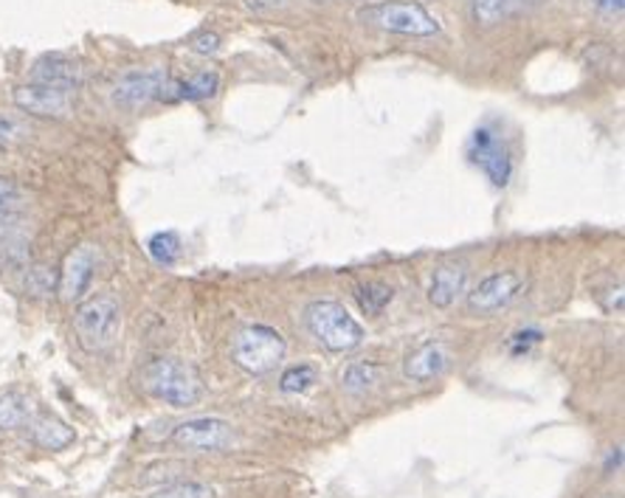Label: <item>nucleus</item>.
Instances as JSON below:
<instances>
[{
  "mask_svg": "<svg viewBox=\"0 0 625 498\" xmlns=\"http://www.w3.org/2000/svg\"><path fill=\"white\" fill-rule=\"evenodd\" d=\"M142 386L155 401L173 408H192L204 397V383L192 363L178 357H155L142 370Z\"/></svg>",
  "mask_w": 625,
  "mask_h": 498,
  "instance_id": "nucleus-1",
  "label": "nucleus"
},
{
  "mask_svg": "<svg viewBox=\"0 0 625 498\" xmlns=\"http://www.w3.org/2000/svg\"><path fill=\"white\" fill-rule=\"evenodd\" d=\"M304 324H308L310 335L330 352H353L366 339L364 326L350 315V310L338 302H330V299L308 304Z\"/></svg>",
  "mask_w": 625,
  "mask_h": 498,
  "instance_id": "nucleus-2",
  "label": "nucleus"
},
{
  "mask_svg": "<svg viewBox=\"0 0 625 498\" xmlns=\"http://www.w3.org/2000/svg\"><path fill=\"white\" fill-rule=\"evenodd\" d=\"M74 332L85 352L111 350L122 332V308L116 299L107 293L82 299L80 308L74 310Z\"/></svg>",
  "mask_w": 625,
  "mask_h": 498,
  "instance_id": "nucleus-3",
  "label": "nucleus"
},
{
  "mask_svg": "<svg viewBox=\"0 0 625 498\" xmlns=\"http://www.w3.org/2000/svg\"><path fill=\"white\" fill-rule=\"evenodd\" d=\"M288 344L282 339V332L273 330L268 324H251L242 326L231 341V357L248 375H271L277 370L282 357H285Z\"/></svg>",
  "mask_w": 625,
  "mask_h": 498,
  "instance_id": "nucleus-4",
  "label": "nucleus"
},
{
  "mask_svg": "<svg viewBox=\"0 0 625 498\" xmlns=\"http://www.w3.org/2000/svg\"><path fill=\"white\" fill-rule=\"evenodd\" d=\"M358 20L372 29L392 31V34H406V38H434L440 31L437 18L426 12L420 3L412 0H389V3H375L358 12Z\"/></svg>",
  "mask_w": 625,
  "mask_h": 498,
  "instance_id": "nucleus-5",
  "label": "nucleus"
},
{
  "mask_svg": "<svg viewBox=\"0 0 625 498\" xmlns=\"http://www.w3.org/2000/svg\"><path fill=\"white\" fill-rule=\"evenodd\" d=\"M468 155L488 175L493 186H508L510 178H513V155H510V147L496 129L479 127L471 136Z\"/></svg>",
  "mask_w": 625,
  "mask_h": 498,
  "instance_id": "nucleus-6",
  "label": "nucleus"
},
{
  "mask_svg": "<svg viewBox=\"0 0 625 498\" xmlns=\"http://www.w3.org/2000/svg\"><path fill=\"white\" fill-rule=\"evenodd\" d=\"M237 439L235 425L217 417L186 419L173 430V443L178 448L198 450V454H215V450L231 448Z\"/></svg>",
  "mask_w": 625,
  "mask_h": 498,
  "instance_id": "nucleus-7",
  "label": "nucleus"
},
{
  "mask_svg": "<svg viewBox=\"0 0 625 498\" xmlns=\"http://www.w3.org/2000/svg\"><path fill=\"white\" fill-rule=\"evenodd\" d=\"M521 290H524V277L519 271L490 273L468 293V310L477 315H493L510 308L519 299Z\"/></svg>",
  "mask_w": 625,
  "mask_h": 498,
  "instance_id": "nucleus-8",
  "label": "nucleus"
},
{
  "mask_svg": "<svg viewBox=\"0 0 625 498\" xmlns=\"http://www.w3.org/2000/svg\"><path fill=\"white\" fill-rule=\"evenodd\" d=\"M96 248L82 242V246L71 248L62 259V268H60V284H56V293L65 304H74L82 302L93 282V271H96Z\"/></svg>",
  "mask_w": 625,
  "mask_h": 498,
  "instance_id": "nucleus-9",
  "label": "nucleus"
},
{
  "mask_svg": "<svg viewBox=\"0 0 625 498\" xmlns=\"http://www.w3.org/2000/svg\"><path fill=\"white\" fill-rule=\"evenodd\" d=\"M12 98L14 105H18L23 113H29V116L65 118L74 113V91L40 85V82H29V85L14 87Z\"/></svg>",
  "mask_w": 625,
  "mask_h": 498,
  "instance_id": "nucleus-10",
  "label": "nucleus"
},
{
  "mask_svg": "<svg viewBox=\"0 0 625 498\" xmlns=\"http://www.w3.org/2000/svg\"><path fill=\"white\" fill-rule=\"evenodd\" d=\"M169 76L162 69H147V71H127L124 76H118L116 87H113V98L122 107H142L164 98L167 102L169 93Z\"/></svg>",
  "mask_w": 625,
  "mask_h": 498,
  "instance_id": "nucleus-11",
  "label": "nucleus"
},
{
  "mask_svg": "<svg viewBox=\"0 0 625 498\" xmlns=\"http://www.w3.org/2000/svg\"><path fill=\"white\" fill-rule=\"evenodd\" d=\"M31 82L40 85L62 87V91H76L85 82V71L76 60L62 54H45L31 65Z\"/></svg>",
  "mask_w": 625,
  "mask_h": 498,
  "instance_id": "nucleus-12",
  "label": "nucleus"
},
{
  "mask_svg": "<svg viewBox=\"0 0 625 498\" xmlns=\"http://www.w3.org/2000/svg\"><path fill=\"white\" fill-rule=\"evenodd\" d=\"M448 366H451V350H448L442 341H428V344L417 346L415 352L406 355V361H403V375L409 377V381L426 383L434 381V377H440Z\"/></svg>",
  "mask_w": 625,
  "mask_h": 498,
  "instance_id": "nucleus-13",
  "label": "nucleus"
},
{
  "mask_svg": "<svg viewBox=\"0 0 625 498\" xmlns=\"http://www.w3.org/2000/svg\"><path fill=\"white\" fill-rule=\"evenodd\" d=\"M468 288V271L465 264H440L437 271L431 273V284H428V302L434 308L448 310L459 295Z\"/></svg>",
  "mask_w": 625,
  "mask_h": 498,
  "instance_id": "nucleus-14",
  "label": "nucleus"
},
{
  "mask_svg": "<svg viewBox=\"0 0 625 498\" xmlns=\"http://www.w3.org/2000/svg\"><path fill=\"white\" fill-rule=\"evenodd\" d=\"M31 423V439L45 450H62L69 448L74 443V428L65 425L62 419L51 417V414H43L38 419H29Z\"/></svg>",
  "mask_w": 625,
  "mask_h": 498,
  "instance_id": "nucleus-15",
  "label": "nucleus"
},
{
  "mask_svg": "<svg viewBox=\"0 0 625 498\" xmlns=\"http://www.w3.org/2000/svg\"><path fill=\"white\" fill-rule=\"evenodd\" d=\"M524 7L527 0H473L471 18L473 23L482 25V29H493V25L504 23V20L524 12Z\"/></svg>",
  "mask_w": 625,
  "mask_h": 498,
  "instance_id": "nucleus-16",
  "label": "nucleus"
},
{
  "mask_svg": "<svg viewBox=\"0 0 625 498\" xmlns=\"http://www.w3.org/2000/svg\"><path fill=\"white\" fill-rule=\"evenodd\" d=\"M217 87H220V76L209 74H195L189 80H173L169 82V98L167 102H178V98H186V102H200V98L215 96Z\"/></svg>",
  "mask_w": 625,
  "mask_h": 498,
  "instance_id": "nucleus-17",
  "label": "nucleus"
},
{
  "mask_svg": "<svg viewBox=\"0 0 625 498\" xmlns=\"http://www.w3.org/2000/svg\"><path fill=\"white\" fill-rule=\"evenodd\" d=\"M381 377H384V370H381L378 363L361 361V363H353V366H347V372H344L341 383H344L347 392L361 394V392H369V388L378 386Z\"/></svg>",
  "mask_w": 625,
  "mask_h": 498,
  "instance_id": "nucleus-18",
  "label": "nucleus"
},
{
  "mask_svg": "<svg viewBox=\"0 0 625 498\" xmlns=\"http://www.w3.org/2000/svg\"><path fill=\"white\" fill-rule=\"evenodd\" d=\"M31 408L25 403V397L20 394L7 392L0 394V430H18L23 425H29Z\"/></svg>",
  "mask_w": 625,
  "mask_h": 498,
  "instance_id": "nucleus-19",
  "label": "nucleus"
},
{
  "mask_svg": "<svg viewBox=\"0 0 625 498\" xmlns=\"http://www.w3.org/2000/svg\"><path fill=\"white\" fill-rule=\"evenodd\" d=\"M147 251L158 264H164V268H173V264L180 259L178 235H175V231H158L155 237H149Z\"/></svg>",
  "mask_w": 625,
  "mask_h": 498,
  "instance_id": "nucleus-20",
  "label": "nucleus"
},
{
  "mask_svg": "<svg viewBox=\"0 0 625 498\" xmlns=\"http://www.w3.org/2000/svg\"><path fill=\"white\" fill-rule=\"evenodd\" d=\"M355 295H358V304L366 315H381L386 310V304L395 299V290H392L389 284L372 282V284H364V288H358V293Z\"/></svg>",
  "mask_w": 625,
  "mask_h": 498,
  "instance_id": "nucleus-21",
  "label": "nucleus"
},
{
  "mask_svg": "<svg viewBox=\"0 0 625 498\" xmlns=\"http://www.w3.org/2000/svg\"><path fill=\"white\" fill-rule=\"evenodd\" d=\"M313 383H316V370H313L310 363L291 366V370H285L282 372V377H279V388L285 394H302L308 392Z\"/></svg>",
  "mask_w": 625,
  "mask_h": 498,
  "instance_id": "nucleus-22",
  "label": "nucleus"
},
{
  "mask_svg": "<svg viewBox=\"0 0 625 498\" xmlns=\"http://www.w3.org/2000/svg\"><path fill=\"white\" fill-rule=\"evenodd\" d=\"M31 129L23 118L12 116V113H0V147H12V144L23 142Z\"/></svg>",
  "mask_w": 625,
  "mask_h": 498,
  "instance_id": "nucleus-23",
  "label": "nucleus"
},
{
  "mask_svg": "<svg viewBox=\"0 0 625 498\" xmlns=\"http://www.w3.org/2000/svg\"><path fill=\"white\" fill-rule=\"evenodd\" d=\"M149 498H215V490L209 485H200V481H184V485L164 487Z\"/></svg>",
  "mask_w": 625,
  "mask_h": 498,
  "instance_id": "nucleus-24",
  "label": "nucleus"
},
{
  "mask_svg": "<svg viewBox=\"0 0 625 498\" xmlns=\"http://www.w3.org/2000/svg\"><path fill=\"white\" fill-rule=\"evenodd\" d=\"M18 200H20L18 180L3 178V175H0V209H12V206L18 204Z\"/></svg>",
  "mask_w": 625,
  "mask_h": 498,
  "instance_id": "nucleus-25",
  "label": "nucleus"
},
{
  "mask_svg": "<svg viewBox=\"0 0 625 498\" xmlns=\"http://www.w3.org/2000/svg\"><path fill=\"white\" fill-rule=\"evenodd\" d=\"M20 222H23V217H18L9 209H0V240H3V237L18 235Z\"/></svg>",
  "mask_w": 625,
  "mask_h": 498,
  "instance_id": "nucleus-26",
  "label": "nucleus"
},
{
  "mask_svg": "<svg viewBox=\"0 0 625 498\" xmlns=\"http://www.w3.org/2000/svg\"><path fill=\"white\" fill-rule=\"evenodd\" d=\"M192 49L198 51V54H215V51L220 49V38L206 31V34H198V38L192 40Z\"/></svg>",
  "mask_w": 625,
  "mask_h": 498,
  "instance_id": "nucleus-27",
  "label": "nucleus"
},
{
  "mask_svg": "<svg viewBox=\"0 0 625 498\" xmlns=\"http://www.w3.org/2000/svg\"><path fill=\"white\" fill-rule=\"evenodd\" d=\"M597 12L608 14V18H619L623 14V0H592Z\"/></svg>",
  "mask_w": 625,
  "mask_h": 498,
  "instance_id": "nucleus-28",
  "label": "nucleus"
},
{
  "mask_svg": "<svg viewBox=\"0 0 625 498\" xmlns=\"http://www.w3.org/2000/svg\"><path fill=\"white\" fill-rule=\"evenodd\" d=\"M539 339H541L539 332H519V335H513V352H521V350L527 352V346L535 344Z\"/></svg>",
  "mask_w": 625,
  "mask_h": 498,
  "instance_id": "nucleus-29",
  "label": "nucleus"
},
{
  "mask_svg": "<svg viewBox=\"0 0 625 498\" xmlns=\"http://www.w3.org/2000/svg\"><path fill=\"white\" fill-rule=\"evenodd\" d=\"M248 9H254V12H265V9H277V7H285V0H246Z\"/></svg>",
  "mask_w": 625,
  "mask_h": 498,
  "instance_id": "nucleus-30",
  "label": "nucleus"
}]
</instances>
